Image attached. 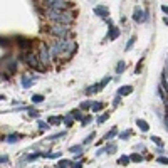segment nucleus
Returning a JSON list of instances; mask_svg holds the SVG:
<instances>
[{"label":"nucleus","instance_id":"obj_30","mask_svg":"<svg viewBox=\"0 0 168 168\" xmlns=\"http://www.w3.org/2000/svg\"><path fill=\"white\" fill-rule=\"evenodd\" d=\"M74 118H76V119H81V113H79V109H74Z\"/></svg>","mask_w":168,"mask_h":168},{"label":"nucleus","instance_id":"obj_11","mask_svg":"<svg viewBox=\"0 0 168 168\" xmlns=\"http://www.w3.org/2000/svg\"><path fill=\"white\" fill-rule=\"evenodd\" d=\"M136 124L140 126V130H141V131H148V128H150V126H148V123H146L145 119H138V121H136Z\"/></svg>","mask_w":168,"mask_h":168},{"label":"nucleus","instance_id":"obj_12","mask_svg":"<svg viewBox=\"0 0 168 168\" xmlns=\"http://www.w3.org/2000/svg\"><path fill=\"white\" fill-rule=\"evenodd\" d=\"M124 69H126V64H124V61H119V62L116 64V72H118V74H121Z\"/></svg>","mask_w":168,"mask_h":168},{"label":"nucleus","instance_id":"obj_40","mask_svg":"<svg viewBox=\"0 0 168 168\" xmlns=\"http://www.w3.org/2000/svg\"><path fill=\"white\" fill-rule=\"evenodd\" d=\"M165 22H166V24H168V19H165Z\"/></svg>","mask_w":168,"mask_h":168},{"label":"nucleus","instance_id":"obj_27","mask_svg":"<svg viewBox=\"0 0 168 168\" xmlns=\"http://www.w3.org/2000/svg\"><path fill=\"white\" fill-rule=\"evenodd\" d=\"M69 151H72V153H81V146H71Z\"/></svg>","mask_w":168,"mask_h":168},{"label":"nucleus","instance_id":"obj_32","mask_svg":"<svg viewBox=\"0 0 168 168\" xmlns=\"http://www.w3.org/2000/svg\"><path fill=\"white\" fill-rule=\"evenodd\" d=\"M92 138H94V135H89V136L86 138V141H84V143H86V145H88V143H91V141H92Z\"/></svg>","mask_w":168,"mask_h":168},{"label":"nucleus","instance_id":"obj_29","mask_svg":"<svg viewBox=\"0 0 168 168\" xmlns=\"http://www.w3.org/2000/svg\"><path fill=\"white\" fill-rule=\"evenodd\" d=\"M151 140L155 141V143H156V145H158V146H162V145H163V143H162V140H160L158 136H151Z\"/></svg>","mask_w":168,"mask_h":168},{"label":"nucleus","instance_id":"obj_10","mask_svg":"<svg viewBox=\"0 0 168 168\" xmlns=\"http://www.w3.org/2000/svg\"><path fill=\"white\" fill-rule=\"evenodd\" d=\"M131 91H133V88H131V86H123V88L118 89V94H119V96H123V94H130Z\"/></svg>","mask_w":168,"mask_h":168},{"label":"nucleus","instance_id":"obj_33","mask_svg":"<svg viewBox=\"0 0 168 168\" xmlns=\"http://www.w3.org/2000/svg\"><path fill=\"white\" fill-rule=\"evenodd\" d=\"M29 113H30V116H34V118H37V116H39V113L35 111V109H30Z\"/></svg>","mask_w":168,"mask_h":168},{"label":"nucleus","instance_id":"obj_19","mask_svg":"<svg viewBox=\"0 0 168 168\" xmlns=\"http://www.w3.org/2000/svg\"><path fill=\"white\" fill-rule=\"evenodd\" d=\"M108 118H109V114H108V113L103 114V116H99V118H98V123H104V121L108 119Z\"/></svg>","mask_w":168,"mask_h":168},{"label":"nucleus","instance_id":"obj_13","mask_svg":"<svg viewBox=\"0 0 168 168\" xmlns=\"http://www.w3.org/2000/svg\"><path fill=\"white\" fill-rule=\"evenodd\" d=\"M22 84H24V88H30V86H32V79H29V76H24L22 77Z\"/></svg>","mask_w":168,"mask_h":168},{"label":"nucleus","instance_id":"obj_7","mask_svg":"<svg viewBox=\"0 0 168 168\" xmlns=\"http://www.w3.org/2000/svg\"><path fill=\"white\" fill-rule=\"evenodd\" d=\"M146 17H148V14H146V12L143 14L140 9H136V10H135V14H133V19L136 20V22H145Z\"/></svg>","mask_w":168,"mask_h":168},{"label":"nucleus","instance_id":"obj_24","mask_svg":"<svg viewBox=\"0 0 168 168\" xmlns=\"http://www.w3.org/2000/svg\"><path fill=\"white\" fill-rule=\"evenodd\" d=\"M72 163H69V162H66V160H62V162H59L57 163V166H71Z\"/></svg>","mask_w":168,"mask_h":168},{"label":"nucleus","instance_id":"obj_6","mask_svg":"<svg viewBox=\"0 0 168 168\" xmlns=\"http://www.w3.org/2000/svg\"><path fill=\"white\" fill-rule=\"evenodd\" d=\"M27 64H29L30 67H34V69H42V67H44V64H39L37 57L32 56V54H29V56H27Z\"/></svg>","mask_w":168,"mask_h":168},{"label":"nucleus","instance_id":"obj_25","mask_svg":"<svg viewBox=\"0 0 168 168\" xmlns=\"http://www.w3.org/2000/svg\"><path fill=\"white\" fill-rule=\"evenodd\" d=\"M130 135H131V131H124V133H121V135H119V138H121V140H126V138L130 136Z\"/></svg>","mask_w":168,"mask_h":168},{"label":"nucleus","instance_id":"obj_17","mask_svg":"<svg viewBox=\"0 0 168 168\" xmlns=\"http://www.w3.org/2000/svg\"><path fill=\"white\" fill-rule=\"evenodd\" d=\"M47 121H49V123H57V124H59V123H61V118H57V116H51Z\"/></svg>","mask_w":168,"mask_h":168},{"label":"nucleus","instance_id":"obj_3","mask_svg":"<svg viewBox=\"0 0 168 168\" xmlns=\"http://www.w3.org/2000/svg\"><path fill=\"white\" fill-rule=\"evenodd\" d=\"M64 45H66V41H64V39H59L57 42H54V44H52V47H51V54H52V56H59V54H62V52H64Z\"/></svg>","mask_w":168,"mask_h":168},{"label":"nucleus","instance_id":"obj_18","mask_svg":"<svg viewBox=\"0 0 168 168\" xmlns=\"http://www.w3.org/2000/svg\"><path fill=\"white\" fill-rule=\"evenodd\" d=\"M98 109H103V103H94L92 104V111H98Z\"/></svg>","mask_w":168,"mask_h":168},{"label":"nucleus","instance_id":"obj_39","mask_svg":"<svg viewBox=\"0 0 168 168\" xmlns=\"http://www.w3.org/2000/svg\"><path fill=\"white\" fill-rule=\"evenodd\" d=\"M165 77H166V79H168V72H165Z\"/></svg>","mask_w":168,"mask_h":168},{"label":"nucleus","instance_id":"obj_5","mask_svg":"<svg viewBox=\"0 0 168 168\" xmlns=\"http://www.w3.org/2000/svg\"><path fill=\"white\" fill-rule=\"evenodd\" d=\"M44 3L49 9H66V2L64 0H44Z\"/></svg>","mask_w":168,"mask_h":168},{"label":"nucleus","instance_id":"obj_31","mask_svg":"<svg viewBox=\"0 0 168 168\" xmlns=\"http://www.w3.org/2000/svg\"><path fill=\"white\" fill-rule=\"evenodd\" d=\"M158 162H160V163H165V165H168V158H163V156H160Z\"/></svg>","mask_w":168,"mask_h":168},{"label":"nucleus","instance_id":"obj_15","mask_svg":"<svg viewBox=\"0 0 168 168\" xmlns=\"http://www.w3.org/2000/svg\"><path fill=\"white\" fill-rule=\"evenodd\" d=\"M32 101H34V103H42V101H44V96L35 94V96H32Z\"/></svg>","mask_w":168,"mask_h":168},{"label":"nucleus","instance_id":"obj_23","mask_svg":"<svg viewBox=\"0 0 168 168\" xmlns=\"http://www.w3.org/2000/svg\"><path fill=\"white\" fill-rule=\"evenodd\" d=\"M19 135H12V136H9V140H7V141H10V143H14V141H19Z\"/></svg>","mask_w":168,"mask_h":168},{"label":"nucleus","instance_id":"obj_8","mask_svg":"<svg viewBox=\"0 0 168 168\" xmlns=\"http://www.w3.org/2000/svg\"><path fill=\"white\" fill-rule=\"evenodd\" d=\"M94 14L99 15L101 19H106V17H108V9L103 7V5H98V7H94Z\"/></svg>","mask_w":168,"mask_h":168},{"label":"nucleus","instance_id":"obj_38","mask_svg":"<svg viewBox=\"0 0 168 168\" xmlns=\"http://www.w3.org/2000/svg\"><path fill=\"white\" fill-rule=\"evenodd\" d=\"M165 104H166V106H168V98H166V99H165Z\"/></svg>","mask_w":168,"mask_h":168},{"label":"nucleus","instance_id":"obj_16","mask_svg":"<svg viewBox=\"0 0 168 168\" xmlns=\"http://www.w3.org/2000/svg\"><path fill=\"white\" fill-rule=\"evenodd\" d=\"M133 44H135V37H131L130 41H128V44H126V47H124V51H130V49L133 47Z\"/></svg>","mask_w":168,"mask_h":168},{"label":"nucleus","instance_id":"obj_14","mask_svg":"<svg viewBox=\"0 0 168 168\" xmlns=\"http://www.w3.org/2000/svg\"><path fill=\"white\" fill-rule=\"evenodd\" d=\"M72 123H74V118H71V116L64 118V124H66L67 128H69V126H72Z\"/></svg>","mask_w":168,"mask_h":168},{"label":"nucleus","instance_id":"obj_28","mask_svg":"<svg viewBox=\"0 0 168 168\" xmlns=\"http://www.w3.org/2000/svg\"><path fill=\"white\" fill-rule=\"evenodd\" d=\"M47 126H49L47 123H44V121H39V128H41V130H47Z\"/></svg>","mask_w":168,"mask_h":168},{"label":"nucleus","instance_id":"obj_21","mask_svg":"<svg viewBox=\"0 0 168 168\" xmlns=\"http://www.w3.org/2000/svg\"><path fill=\"white\" fill-rule=\"evenodd\" d=\"M20 47H29V45H30V42L29 41H25V39H20Z\"/></svg>","mask_w":168,"mask_h":168},{"label":"nucleus","instance_id":"obj_22","mask_svg":"<svg viewBox=\"0 0 168 168\" xmlns=\"http://www.w3.org/2000/svg\"><path fill=\"white\" fill-rule=\"evenodd\" d=\"M114 135H116V128H113V130H111V131H109V133H108V135H106V140H111V138L114 136Z\"/></svg>","mask_w":168,"mask_h":168},{"label":"nucleus","instance_id":"obj_4","mask_svg":"<svg viewBox=\"0 0 168 168\" xmlns=\"http://www.w3.org/2000/svg\"><path fill=\"white\" fill-rule=\"evenodd\" d=\"M51 56L47 51V47H41V52H39V61H41V64H44V66H47L49 62H51Z\"/></svg>","mask_w":168,"mask_h":168},{"label":"nucleus","instance_id":"obj_9","mask_svg":"<svg viewBox=\"0 0 168 168\" xmlns=\"http://www.w3.org/2000/svg\"><path fill=\"white\" fill-rule=\"evenodd\" d=\"M118 35H119V32H118V29L114 27V25H113V22H111V24H109V34H108V37L113 41V39H116Z\"/></svg>","mask_w":168,"mask_h":168},{"label":"nucleus","instance_id":"obj_20","mask_svg":"<svg viewBox=\"0 0 168 168\" xmlns=\"http://www.w3.org/2000/svg\"><path fill=\"white\" fill-rule=\"evenodd\" d=\"M119 163H121V165H128V163H130V158H128V156H121Z\"/></svg>","mask_w":168,"mask_h":168},{"label":"nucleus","instance_id":"obj_26","mask_svg":"<svg viewBox=\"0 0 168 168\" xmlns=\"http://www.w3.org/2000/svg\"><path fill=\"white\" fill-rule=\"evenodd\" d=\"M131 160H133V162H141V156L138 155V153H135V155H131Z\"/></svg>","mask_w":168,"mask_h":168},{"label":"nucleus","instance_id":"obj_35","mask_svg":"<svg viewBox=\"0 0 168 168\" xmlns=\"http://www.w3.org/2000/svg\"><path fill=\"white\" fill-rule=\"evenodd\" d=\"M61 153H54V155H49V158H59Z\"/></svg>","mask_w":168,"mask_h":168},{"label":"nucleus","instance_id":"obj_37","mask_svg":"<svg viewBox=\"0 0 168 168\" xmlns=\"http://www.w3.org/2000/svg\"><path fill=\"white\" fill-rule=\"evenodd\" d=\"M165 124H166V128H168V114H166V118H165Z\"/></svg>","mask_w":168,"mask_h":168},{"label":"nucleus","instance_id":"obj_1","mask_svg":"<svg viewBox=\"0 0 168 168\" xmlns=\"http://www.w3.org/2000/svg\"><path fill=\"white\" fill-rule=\"evenodd\" d=\"M47 17L51 20H54V22H59V24H71L72 22V15L66 9H49Z\"/></svg>","mask_w":168,"mask_h":168},{"label":"nucleus","instance_id":"obj_2","mask_svg":"<svg viewBox=\"0 0 168 168\" xmlns=\"http://www.w3.org/2000/svg\"><path fill=\"white\" fill-rule=\"evenodd\" d=\"M51 34L57 35L59 39L67 37V24H59V22H57L56 25H52V27H51Z\"/></svg>","mask_w":168,"mask_h":168},{"label":"nucleus","instance_id":"obj_34","mask_svg":"<svg viewBox=\"0 0 168 168\" xmlns=\"http://www.w3.org/2000/svg\"><path fill=\"white\" fill-rule=\"evenodd\" d=\"M81 108H84V109L91 108V103H83V104H81Z\"/></svg>","mask_w":168,"mask_h":168},{"label":"nucleus","instance_id":"obj_36","mask_svg":"<svg viewBox=\"0 0 168 168\" xmlns=\"http://www.w3.org/2000/svg\"><path fill=\"white\" fill-rule=\"evenodd\" d=\"M162 10H163L165 14H168V7H166V5H163V7H162Z\"/></svg>","mask_w":168,"mask_h":168}]
</instances>
